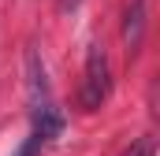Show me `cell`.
<instances>
[{
	"mask_svg": "<svg viewBox=\"0 0 160 156\" xmlns=\"http://www.w3.org/2000/svg\"><path fill=\"white\" fill-rule=\"evenodd\" d=\"M63 130V112L56 104H38L34 108V138L48 141V138H60Z\"/></svg>",
	"mask_w": 160,
	"mask_h": 156,
	"instance_id": "cell-3",
	"label": "cell"
},
{
	"mask_svg": "<svg viewBox=\"0 0 160 156\" xmlns=\"http://www.w3.org/2000/svg\"><path fill=\"white\" fill-rule=\"evenodd\" d=\"M108 89H112V71H108L104 45H89V52H86V75H82V93H78L82 108L97 112L108 100Z\"/></svg>",
	"mask_w": 160,
	"mask_h": 156,
	"instance_id": "cell-1",
	"label": "cell"
},
{
	"mask_svg": "<svg viewBox=\"0 0 160 156\" xmlns=\"http://www.w3.org/2000/svg\"><path fill=\"white\" fill-rule=\"evenodd\" d=\"M38 145H41V138H30V141H26V145H22L15 156H34V153H38Z\"/></svg>",
	"mask_w": 160,
	"mask_h": 156,
	"instance_id": "cell-6",
	"label": "cell"
},
{
	"mask_svg": "<svg viewBox=\"0 0 160 156\" xmlns=\"http://www.w3.org/2000/svg\"><path fill=\"white\" fill-rule=\"evenodd\" d=\"M26 85H30V97H34V104H41V97H45L48 82H45V67H41V56L34 52V48L26 52Z\"/></svg>",
	"mask_w": 160,
	"mask_h": 156,
	"instance_id": "cell-4",
	"label": "cell"
},
{
	"mask_svg": "<svg viewBox=\"0 0 160 156\" xmlns=\"http://www.w3.org/2000/svg\"><path fill=\"white\" fill-rule=\"evenodd\" d=\"M142 34H145V4H142V0H134V4L127 7V15H123V45H127V52H130V56L138 52Z\"/></svg>",
	"mask_w": 160,
	"mask_h": 156,
	"instance_id": "cell-2",
	"label": "cell"
},
{
	"mask_svg": "<svg viewBox=\"0 0 160 156\" xmlns=\"http://www.w3.org/2000/svg\"><path fill=\"white\" fill-rule=\"evenodd\" d=\"M153 149H157L153 138H142V141H134V145L127 149V156H153Z\"/></svg>",
	"mask_w": 160,
	"mask_h": 156,
	"instance_id": "cell-5",
	"label": "cell"
},
{
	"mask_svg": "<svg viewBox=\"0 0 160 156\" xmlns=\"http://www.w3.org/2000/svg\"><path fill=\"white\" fill-rule=\"evenodd\" d=\"M78 0H60V11H67V7H75Z\"/></svg>",
	"mask_w": 160,
	"mask_h": 156,
	"instance_id": "cell-7",
	"label": "cell"
}]
</instances>
